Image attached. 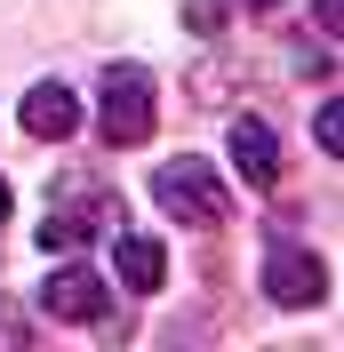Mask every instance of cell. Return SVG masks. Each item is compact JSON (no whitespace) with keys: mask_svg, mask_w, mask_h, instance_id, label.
Segmentation results:
<instances>
[{"mask_svg":"<svg viewBox=\"0 0 344 352\" xmlns=\"http://www.w3.org/2000/svg\"><path fill=\"white\" fill-rule=\"evenodd\" d=\"M152 120H160L152 72L144 65H105V80H96V129H105V144L112 153H120V144H144Z\"/></svg>","mask_w":344,"mask_h":352,"instance_id":"1","label":"cell"},{"mask_svg":"<svg viewBox=\"0 0 344 352\" xmlns=\"http://www.w3.org/2000/svg\"><path fill=\"white\" fill-rule=\"evenodd\" d=\"M152 200H160L169 217H184V224H224V217H233V192H224L216 168H208V160H193V153L152 168Z\"/></svg>","mask_w":344,"mask_h":352,"instance_id":"2","label":"cell"},{"mask_svg":"<svg viewBox=\"0 0 344 352\" xmlns=\"http://www.w3.org/2000/svg\"><path fill=\"white\" fill-rule=\"evenodd\" d=\"M264 296H272V305H288V312L321 305V296H328V264L312 256V248H288V241H280L272 256H264Z\"/></svg>","mask_w":344,"mask_h":352,"instance_id":"3","label":"cell"},{"mask_svg":"<svg viewBox=\"0 0 344 352\" xmlns=\"http://www.w3.org/2000/svg\"><path fill=\"white\" fill-rule=\"evenodd\" d=\"M41 312H48V320H105V312H112V288L96 280L88 264H56V272L41 280Z\"/></svg>","mask_w":344,"mask_h":352,"instance_id":"4","label":"cell"},{"mask_svg":"<svg viewBox=\"0 0 344 352\" xmlns=\"http://www.w3.org/2000/svg\"><path fill=\"white\" fill-rule=\"evenodd\" d=\"M224 153H233V176H240V184H257V192L280 184V136L264 129V120H233V144H224Z\"/></svg>","mask_w":344,"mask_h":352,"instance_id":"5","label":"cell"},{"mask_svg":"<svg viewBox=\"0 0 344 352\" xmlns=\"http://www.w3.org/2000/svg\"><path fill=\"white\" fill-rule=\"evenodd\" d=\"M24 129L41 136V144H65V136L80 129V96H72L65 80H41L32 96H24Z\"/></svg>","mask_w":344,"mask_h":352,"instance_id":"6","label":"cell"},{"mask_svg":"<svg viewBox=\"0 0 344 352\" xmlns=\"http://www.w3.org/2000/svg\"><path fill=\"white\" fill-rule=\"evenodd\" d=\"M105 224H112V208H105V200H88V208H48V224H41V248H48V256H80V248L96 241Z\"/></svg>","mask_w":344,"mask_h":352,"instance_id":"7","label":"cell"},{"mask_svg":"<svg viewBox=\"0 0 344 352\" xmlns=\"http://www.w3.org/2000/svg\"><path fill=\"white\" fill-rule=\"evenodd\" d=\"M112 272H120V288H160L169 280V248L152 232H112Z\"/></svg>","mask_w":344,"mask_h":352,"instance_id":"8","label":"cell"},{"mask_svg":"<svg viewBox=\"0 0 344 352\" xmlns=\"http://www.w3.org/2000/svg\"><path fill=\"white\" fill-rule=\"evenodd\" d=\"M184 24L193 32H224V0H184Z\"/></svg>","mask_w":344,"mask_h":352,"instance_id":"9","label":"cell"},{"mask_svg":"<svg viewBox=\"0 0 344 352\" xmlns=\"http://www.w3.org/2000/svg\"><path fill=\"white\" fill-rule=\"evenodd\" d=\"M336 129H344V120H336V104H321V120H312V136H321V153H336Z\"/></svg>","mask_w":344,"mask_h":352,"instance_id":"10","label":"cell"},{"mask_svg":"<svg viewBox=\"0 0 344 352\" xmlns=\"http://www.w3.org/2000/svg\"><path fill=\"white\" fill-rule=\"evenodd\" d=\"M8 208H17V192H8V176H0V224H8Z\"/></svg>","mask_w":344,"mask_h":352,"instance_id":"11","label":"cell"},{"mask_svg":"<svg viewBox=\"0 0 344 352\" xmlns=\"http://www.w3.org/2000/svg\"><path fill=\"white\" fill-rule=\"evenodd\" d=\"M248 8H280V0H248Z\"/></svg>","mask_w":344,"mask_h":352,"instance_id":"12","label":"cell"}]
</instances>
